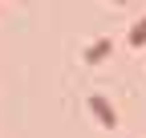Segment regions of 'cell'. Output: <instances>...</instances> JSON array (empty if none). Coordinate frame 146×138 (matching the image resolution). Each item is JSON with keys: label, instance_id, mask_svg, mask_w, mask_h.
Masks as SVG:
<instances>
[{"label": "cell", "instance_id": "obj_1", "mask_svg": "<svg viewBox=\"0 0 146 138\" xmlns=\"http://www.w3.org/2000/svg\"><path fill=\"white\" fill-rule=\"evenodd\" d=\"M89 110L102 118V126H106V130H114V126H118V114H114V106H110L106 98H98V94H94V98H89Z\"/></svg>", "mask_w": 146, "mask_h": 138}, {"label": "cell", "instance_id": "obj_2", "mask_svg": "<svg viewBox=\"0 0 146 138\" xmlns=\"http://www.w3.org/2000/svg\"><path fill=\"white\" fill-rule=\"evenodd\" d=\"M110 53V41H94V45H85V61H106Z\"/></svg>", "mask_w": 146, "mask_h": 138}, {"label": "cell", "instance_id": "obj_3", "mask_svg": "<svg viewBox=\"0 0 146 138\" xmlns=\"http://www.w3.org/2000/svg\"><path fill=\"white\" fill-rule=\"evenodd\" d=\"M126 45H146V16L130 29V37H126Z\"/></svg>", "mask_w": 146, "mask_h": 138}, {"label": "cell", "instance_id": "obj_4", "mask_svg": "<svg viewBox=\"0 0 146 138\" xmlns=\"http://www.w3.org/2000/svg\"><path fill=\"white\" fill-rule=\"evenodd\" d=\"M114 4H126V0H114Z\"/></svg>", "mask_w": 146, "mask_h": 138}]
</instances>
